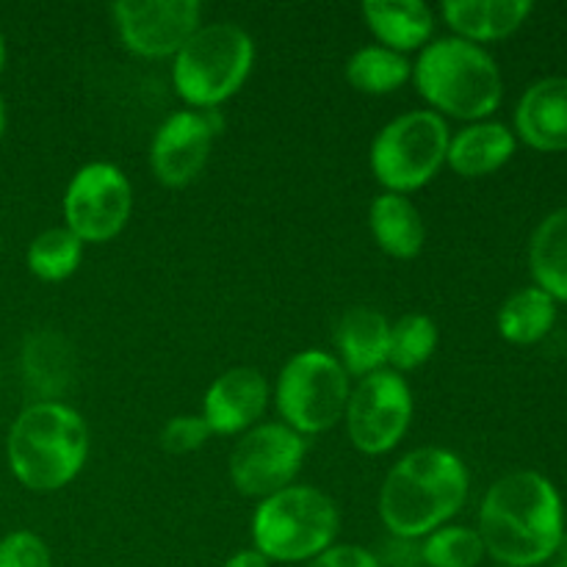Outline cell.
Returning a JSON list of instances; mask_svg holds the SVG:
<instances>
[{"label": "cell", "mask_w": 567, "mask_h": 567, "mask_svg": "<svg viewBox=\"0 0 567 567\" xmlns=\"http://www.w3.org/2000/svg\"><path fill=\"white\" fill-rule=\"evenodd\" d=\"M3 133H6V103L3 97H0V138H3Z\"/></svg>", "instance_id": "cell-32"}, {"label": "cell", "mask_w": 567, "mask_h": 567, "mask_svg": "<svg viewBox=\"0 0 567 567\" xmlns=\"http://www.w3.org/2000/svg\"><path fill=\"white\" fill-rule=\"evenodd\" d=\"M413 81L435 114L465 122H485L504 97L496 59L457 37L432 39L413 64Z\"/></svg>", "instance_id": "cell-4"}, {"label": "cell", "mask_w": 567, "mask_h": 567, "mask_svg": "<svg viewBox=\"0 0 567 567\" xmlns=\"http://www.w3.org/2000/svg\"><path fill=\"white\" fill-rule=\"evenodd\" d=\"M341 515L319 487L291 485L258 502L252 513V548L269 563H310L336 546Z\"/></svg>", "instance_id": "cell-5"}, {"label": "cell", "mask_w": 567, "mask_h": 567, "mask_svg": "<svg viewBox=\"0 0 567 567\" xmlns=\"http://www.w3.org/2000/svg\"><path fill=\"white\" fill-rule=\"evenodd\" d=\"M308 567H382V563L369 548L347 543V546H330L324 554L310 559Z\"/></svg>", "instance_id": "cell-29"}, {"label": "cell", "mask_w": 567, "mask_h": 567, "mask_svg": "<svg viewBox=\"0 0 567 567\" xmlns=\"http://www.w3.org/2000/svg\"><path fill=\"white\" fill-rule=\"evenodd\" d=\"M548 563H551V567H567V532H565L563 543H559L557 554H554V557L548 559Z\"/></svg>", "instance_id": "cell-31"}, {"label": "cell", "mask_w": 567, "mask_h": 567, "mask_svg": "<svg viewBox=\"0 0 567 567\" xmlns=\"http://www.w3.org/2000/svg\"><path fill=\"white\" fill-rule=\"evenodd\" d=\"M468 487V468L457 454L441 446L413 449L382 482L380 518L393 537H426L465 507Z\"/></svg>", "instance_id": "cell-2"}, {"label": "cell", "mask_w": 567, "mask_h": 567, "mask_svg": "<svg viewBox=\"0 0 567 567\" xmlns=\"http://www.w3.org/2000/svg\"><path fill=\"white\" fill-rule=\"evenodd\" d=\"M446 120L435 111H408L382 127L371 142V172L391 194H413L430 186L446 164Z\"/></svg>", "instance_id": "cell-7"}, {"label": "cell", "mask_w": 567, "mask_h": 567, "mask_svg": "<svg viewBox=\"0 0 567 567\" xmlns=\"http://www.w3.org/2000/svg\"><path fill=\"white\" fill-rule=\"evenodd\" d=\"M347 81L360 94L380 97V94H391L413 81V61L396 50L382 48V44H365L349 55Z\"/></svg>", "instance_id": "cell-23"}, {"label": "cell", "mask_w": 567, "mask_h": 567, "mask_svg": "<svg viewBox=\"0 0 567 567\" xmlns=\"http://www.w3.org/2000/svg\"><path fill=\"white\" fill-rule=\"evenodd\" d=\"M116 37L138 59H175L203 28L199 0H120L111 6Z\"/></svg>", "instance_id": "cell-12"}, {"label": "cell", "mask_w": 567, "mask_h": 567, "mask_svg": "<svg viewBox=\"0 0 567 567\" xmlns=\"http://www.w3.org/2000/svg\"><path fill=\"white\" fill-rule=\"evenodd\" d=\"M252 64V37L233 22H210L172 59V83L188 109L216 111L241 92Z\"/></svg>", "instance_id": "cell-6"}, {"label": "cell", "mask_w": 567, "mask_h": 567, "mask_svg": "<svg viewBox=\"0 0 567 567\" xmlns=\"http://www.w3.org/2000/svg\"><path fill=\"white\" fill-rule=\"evenodd\" d=\"M221 131L216 111H177L166 116L150 142V166L166 188H186L208 164L210 147Z\"/></svg>", "instance_id": "cell-13"}, {"label": "cell", "mask_w": 567, "mask_h": 567, "mask_svg": "<svg viewBox=\"0 0 567 567\" xmlns=\"http://www.w3.org/2000/svg\"><path fill=\"white\" fill-rule=\"evenodd\" d=\"M360 11L377 42L402 55L421 53L435 37V11L421 0H365Z\"/></svg>", "instance_id": "cell-17"}, {"label": "cell", "mask_w": 567, "mask_h": 567, "mask_svg": "<svg viewBox=\"0 0 567 567\" xmlns=\"http://www.w3.org/2000/svg\"><path fill=\"white\" fill-rule=\"evenodd\" d=\"M515 133L540 153L567 150V78L532 83L515 109Z\"/></svg>", "instance_id": "cell-15"}, {"label": "cell", "mask_w": 567, "mask_h": 567, "mask_svg": "<svg viewBox=\"0 0 567 567\" xmlns=\"http://www.w3.org/2000/svg\"><path fill=\"white\" fill-rule=\"evenodd\" d=\"M221 567H271V563L266 557H260L255 548H244V551L233 554Z\"/></svg>", "instance_id": "cell-30"}, {"label": "cell", "mask_w": 567, "mask_h": 567, "mask_svg": "<svg viewBox=\"0 0 567 567\" xmlns=\"http://www.w3.org/2000/svg\"><path fill=\"white\" fill-rule=\"evenodd\" d=\"M208 437L210 430L203 415H172L164 424V430H161V449L166 454H192L197 449H203L208 443Z\"/></svg>", "instance_id": "cell-28"}, {"label": "cell", "mask_w": 567, "mask_h": 567, "mask_svg": "<svg viewBox=\"0 0 567 567\" xmlns=\"http://www.w3.org/2000/svg\"><path fill=\"white\" fill-rule=\"evenodd\" d=\"M271 388L264 371L236 365L216 377L203 399V419L210 435H244L260 424L269 408Z\"/></svg>", "instance_id": "cell-14"}, {"label": "cell", "mask_w": 567, "mask_h": 567, "mask_svg": "<svg viewBox=\"0 0 567 567\" xmlns=\"http://www.w3.org/2000/svg\"><path fill=\"white\" fill-rule=\"evenodd\" d=\"M83 241L66 227H48L28 244L25 264L37 280L61 282L81 266Z\"/></svg>", "instance_id": "cell-24"}, {"label": "cell", "mask_w": 567, "mask_h": 567, "mask_svg": "<svg viewBox=\"0 0 567 567\" xmlns=\"http://www.w3.org/2000/svg\"><path fill=\"white\" fill-rule=\"evenodd\" d=\"M61 208L66 230L83 244H105L131 221L133 186L120 166L92 161L72 175Z\"/></svg>", "instance_id": "cell-11"}, {"label": "cell", "mask_w": 567, "mask_h": 567, "mask_svg": "<svg viewBox=\"0 0 567 567\" xmlns=\"http://www.w3.org/2000/svg\"><path fill=\"white\" fill-rule=\"evenodd\" d=\"M0 567H53L48 543L28 529L0 537Z\"/></svg>", "instance_id": "cell-27"}, {"label": "cell", "mask_w": 567, "mask_h": 567, "mask_svg": "<svg viewBox=\"0 0 567 567\" xmlns=\"http://www.w3.org/2000/svg\"><path fill=\"white\" fill-rule=\"evenodd\" d=\"M305 437L297 435L282 421H266L238 437L230 452L227 474L233 487L247 498L275 496L293 485L305 463Z\"/></svg>", "instance_id": "cell-10"}, {"label": "cell", "mask_w": 567, "mask_h": 567, "mask_svg": "<svg viewBox=\"0 0 567 567\" xmlns=\"http://www.w3.org/2000/svg\"><path fill=\"white\" fill-rule=\"evenodd\" d=\"M480 532L471 526L446 524L424 537L421 559L426 567H480L485 559Z\"/></svg>", "instance_id": "cell-26"}, {"label": "cell", "mask_w": 567, "mask_h": 567, "mask_svg": "<svg viewBox=\"0 0 567 567\" xmlns=\"http://www.w3.org/2000/svg\"><path fill=\"white\" fill-rule=\"evenodd\" d=\"M89 457V426L75 408L42 399L22 410L9 430L6 460L22 487L55 493L78 480Z\"/></svg>", "instance_id": "cell-3"}, {"label": "cell", "mask_w": 567, "mask_h": 567, "mask_svg": "<svg viewBox=\"0 0 567 567\" xmlns=\"http://www.w3.org/2000/svg\"><path fill=\"white\" fill-rule=\"evenodd\" d=\"M554 321H557V299L548 297L543 288L529 286L504 299L496 324L504 341L515 347H532L554 330Z\"/></svg>", "instance_id": "cell-22"}, {"label": "cell", "mask_w": 567, "mask_h": 567, "mask_svg": "<svg viewBox=\"0 0 567 567\" xmlns=\"http://www.w3.org/2000/svg\"><path fill=\"white\" fill-rule=\"evenodd\" d=\"M352 377L343 371L336 354L324 349L297 352L280 369L275 385V404L282 424L297 435H321L332 430L347 413Z\"/></svg>", "instance_id": "cell-8"}, {"label": "cell", "mask_w": 567, "mask_h": 567, "mask_svg": "<svg viewBox=\"0 0 567 567\" xmlns=\"http://www.w3.org/2000/svg\"><path fill=\"white\" fill-rule=\"evenodd\" d=\"M369 227L374 241L385 255L396 260L419 258L426 241V227L421 210L404 194L382 192L371 203Z\"/></svg>", "instance_id": "cell-20"}, {"label": "cell", "mask_w": 567, "mask_h": 567, "mask_svg": "<svg viewBox=\"0 0 567 567\" xmlns=\"http://www.w3.org/2000/svg\"><path fill=\"white\" fill-rule=\"evenodd\" d=\"M3 66H6V42H3V33H0V75H3Z\"/></svg>", "instance_id": "cell-33"}, {"label": "cell", "mask_w": 567, "mask_h": 567, "mask_svg": "<svg viewBox=\"0 0 567 567\" xmlns=\"http://www.w3.org/2000/svg\"><path fill=\"white\" fill-rule=\"evenodd\" d=\"M413 413L415 399L410 382L399 371L380 369L352 388L343 421L349 441L360 454L382 457L408 435Z\"/></svg>", "instance_id": "cell-9"}, {"label": "cell", "mask_w": 567, "mask_h": 567, "mask_svg": "<svg viewBox=\"0 0 567 567\" xmlns=\"http://www.w3.org/2000/svg\"><path fill=\"white\" fill-rule=\"evenodd\" d=\"M529 266L537 288L567 302V205L537 225L529 244Z\"/></svg>", "instance_id": "cell-21"}, {"label": "cell", "mask_w": 567, "mask_h": 567, "mask_svg": "<svg viewBox=\"0 0 567 567\" xmlns=\"http://www.w3.org/2000/svg\"><path fill=\"white\" fill-rule=\"evenodd\" d=\"M476 532L498 567L546 565L565 537L563 498L537 471H515L487 487Z\"/></svg>", "instance_id": "cell-1"}, {"label": "cell", "mask_w": 567, "mask_h": 567, "mask_svg": "<svg viewBox=\"0 0 567 567\" xmlns=\"http://www.w3.org/2000/svg\"><path fill=\"white\" fill-rule=\"evenodd\" d=\"M338 363L343 365L349 377L374 374V371L388 369V349H391V321L385 313L374 308L347 310L338 321L336 330Z\"/></svg>", "instance_id": "cell-16"}, {"label": "cell", "mask_w": 567, "mask_h": 567, "mask_svg": "<svg viewBox=\"0 0 567 567\" xmlns=\"http://www.w3.org/2000/svg\"><path fill=\"white\" fill-rule=\"evenodd\" d=\"M515 155V133L502 122H471L449 138L446 164L460 177H485Z\"/></svg>", "instance_id": "cell-19"}, {"label": "cell", "mask_w": 567, "mask_h": 567, "mask_svg": "<svg viewBox=\"0 0 567 567\" xmlns=\"http://www.w3.org/2000/svg\"><path fill=\"white\" fill-rule=\"evenodd\" d=\"M441 14L452 33L465 42H496L518 31L532 14L529 0H449Z\"/></svg>", "instance_id": "cell-18"}, {"label": "cell", "mask_w": 567, "mask_h": 567, "mask_svg": "<svg viewBox=\"0 0 567 567\" xmlns=\"http://www.w3.org/2000/svg\"><path fill=\"white\" fill-rule=\"evenodd\" d=\"M441 343V330L435 319L426 313H404L391 324V349H388V369L415 371L430 363Z\"/></svg>", "instance_id": "cell-25"}]
</instances>
